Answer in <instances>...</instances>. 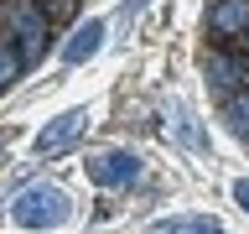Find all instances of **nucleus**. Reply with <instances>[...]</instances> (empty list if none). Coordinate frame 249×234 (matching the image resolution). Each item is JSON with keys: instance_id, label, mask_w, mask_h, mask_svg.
Wrapping results in <instances>:
<instances>
[{"instance_id": "1", "label": "nucleus", "mask_w": 249, "mask_h": 234, "mask_svg": "<svg viewBox=\"0 0 249 234\" xmlns=\"http://www.w3.org/2000/svg\"><path fill=\"white\" fill-rule=\"evenodd\" d=\"M11 218L21 224V229H57L62 218H68V193L36 182V187H26V193H16Z\"/></svg>"}, {"instance_id": "2", "label": "nucleus", "mask_w": 249, "mask_h": 234, "mask_svg": "<svg viewBox=\"0 0 249 234\" xmlns=\"http://www.w3.org/2000/svg\"><path fill=\"white\" fill-rule=\"evenodd\" d=\"M0 21H5V31H11V42L26 52V62L47 47V16H42V5H36V0H5Z\"/></svg>"}, {"instance_id": "3", "label": "nucleus", "mask_w": 249, "mask_h": 234, "mask_svg": "<svg viewBox=\"0 0 249 234\" xmlns=\"http://www.w3.org/2000/svg\"><path fill=\"white\" fill-rule=\"evenodd\" d=\"M89 177L99 187H130L140 177V156L135 151H104V156H89Z\"/></svg>"}, {"instance_id": "4", "label": "nucleus", "mask_w": 249, "mask_h": 234, "mask_svg": "<svg viewBox=\"0 0 249 234\" xmlns=\"http://www.w3.org/2000/svg\"><path fill=\"white\" fill-rule=\"evenodd\" d=\"M83 125H89V109H62L57 120L36 136V151H42V156H62L78 136H83Z\"/></svg>"}, {"instance_id": "5", "label": "nucleus", "mask_w": 249, "mask_h": 234, "mask_svg": "<svg viewBox=\"0 0 249 234\" xmlns=\"http://www.w3.org/2000/svg\"><path fill=\"white\" fill-rule=\"evenodd\" d=\"M208 83H213L218 94H239V89H249V58H233V52H213L208 58Z\"/></svg>"}, {"instance_id": "6", "label": "nucleus", "mask_w": 249, "mask_h": 234, "mask_svg": "<svg viewBox=\"0 0 249 234\" xmlns=\"http://www.w3.org/2000/svg\"><path fill=\"white\" fill-rule=\"evenodd\" d=\"M213 37H249V0H218L208 11Z\"/></svg>"}, {"instance_id": "7", "label": "nucleus", "mask_w": 249, "mask_h": 234, "mask_svg": "<svg viewBox=\"0 0 249 234\" xmlns=\"http://www.w3.org/2000/svg\"><path fill=\"white\" fill-rule=\"evenodd\" d=\"M104 21H89V26H78L73 37H68V47H62V62H89L99 47H104Z\"/></svg>"}, {"instance_id": "8", "label": "nucleus", "mask_w": 249, "mask_h": 234, "mask_svg": "<svg viewBox=\"0 0 249 234\" xmlns=\"http://www.w3.org/2000/svg\"><path fill=\"white\" fill-rule=\"evenodd\" d=\"M21 73H26V52H21L11 37H0V89H5V83H16Z\"/></svg>"}, {"instance_id": "9", "label": "nucleus", "mask_w": 249, "mask_h": 234, "mask_svg": "<svg viewBox=\"0 0 249 234\" xmlns=\"http://www.w3.org/2000/svg\"><path fill=\"white\" fill-rule=\"evenodd\" d=\"M223 120H229V130L239 140H249V89H239L229 104H223Z\"/></svg>"}, {"instance_id": "10", "label": "nucleus", "mask_w": 249, "mask_h": 234, "mask_svg": "<svg viewBox=\"0 0 249 234\" xmlns=\"http://www.w3.org/2000/svg\"><path fill=\"white\" fill-rule=\"evenodd\" d=\"M156 234H223V224H213V218H161Z\"/></svg>"}, {"instance_id": "11", "label": "nucleus", "mask_w": 249, "mask_h": 234, "mask_svg": "<svg viewBox=\"0 0 249 234\" xmlns=\"http://www.w3.org/2000/svg\"><path fill=\"white\" fill-rule=\"evenodd\" d=\"M177 136H182V146H202V130L192 125V115H187V109H177Z\"/></svg>"}, {"instance_id": "12", "label": "nucleus", "mask_w": 249, "mask_h": 234, "mask_svg": "<svg viewBox=\"0 0 249 234\" xmlns=\"http://www.w3.org/2000/svg\"><path fill=\"white\" fill-rule=\"evenodd\" d=\"M233 203L249 214V177H239V182H233Z\"/></svg>"}]
</instances>
